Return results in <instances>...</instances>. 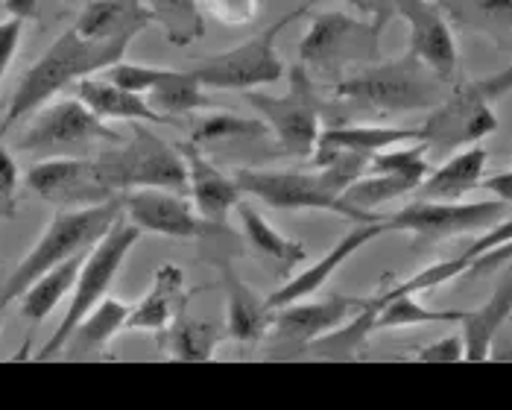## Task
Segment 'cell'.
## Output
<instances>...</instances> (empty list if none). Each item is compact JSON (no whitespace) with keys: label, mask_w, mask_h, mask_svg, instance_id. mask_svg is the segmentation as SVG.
<instances>
[{"label":"cell","mask_w":512,"mask_h":410,"mask_svg":"<svg viewBox=\"0 0 512 410\" xmlns=\"http://www.w3.org/2000/svg\"><path fill=\"white\" fill-rule=\"evenodd\" d=\"M129 44L132 41H91L82 39L74 27L65 30L41 53L39 62L27 68V74L21 77L18 88L12 91L9 109H6V115L0 121V135L6 138V132L15 123L30 118L36 109H41L56 94H62L68 85H77L85 77L103 74L109 65L126 59Z\"/></svg>","instance_id":"cell-1"},{"label":"cell","mask_w":512,"mask_h":410,"mask_svg":"<svg viewBox=\"0 0 512 410\" xmlns=\"http://www.w3.org/2000/svg\"><path fill=\"white\" fill-rule=\"evenodd\" d=\"M331 94L355 109L381 115L431 112L445 97V80H439L413 53H404L398 59H378L366 68H357L349 77L334 82Z\"/></svg>","instance_id":"cell-2"},{"label":"cell","mask_w":512,"mask_h":410,"mask_svg":"<svg viewBox=\"0 0 512 410\" xmlns=\"http://www.w3.org/2000/svg\"><path fill=\"white\" fill-rule=\"evenodd\" d=\"M120 214H123L120 197L109 200V203L85 205V208H56V214L50 217L39 241L30 246V252L18 261V267L9 273V279L0 287V308L18 302V296L50 267L88 252L112 229V223Z\"/></svg>","instance_id":"cell-3"},{"label":"cell","mask_w":512,"mask_h":410,"mask_svg":"<svg viewBox=\"0 0 512 410\" xmlns=\"http://www.w3.org/2000/svg\"><path fill=\"white\" fill-rule=\"evenodd\" d=\"M381 27L352 12H314L299 41V65L316 82L334 85L381 59Z\"/></svg>","instance_id":"cell-4"},{"label":"cell","mask_w":512,"mask_h":410,"mask_svg":"<svg viewBox=\"0 0 512 410\" xmlns=\"http://www.w3.org/2000/svg\"><path fill=\"white\" fill-rule=\"evenodd\" d=\"M109 185L123 194L132 188H167L188 194V164L176 144H167L150 123H132V132L118 144H106L97 153Z\"/></svg>","instance_id":"cell-5"},{"label":"cell","mask_w":512,"mask_h":410,"mask_svg":"<svg viewBox=\"0 0 512 410\" xmlns=\"http://www.w3.org/2000/svg\"><path fill=\"white\" fill-rule=\"evenodd\" d=\"M138 238H141V229H138L135 223H129V220L120 214L118 220L112 223V229L85 252V258H82V264H79L77 282H74V290H71V305H68V311H65L59 328L53 331V337L41 346V352L36 355L39 361L56 358V355L62 352V346L68 343L71 331L79 326V320H82L100 299L109 296V290H112L115 279H118L120 267H123V261L129 258V252L135 249Z\"/></svg>","instance_id":"cell-6"},{"label":"cell","mask_w":512,"mask_h":410,"mask_svg":"<svg viewBox=\"0 0 512 410\" xmlns=\"http://www.w3.org/2000/svg\"><path fill=\"white\" fill-rule=\"evenodd\" d=\"M123 141L118 129L109 121L97 118L77 94L62 100H47L41 109L33 112L30 123L18 135L15 147L24 153L44 156H91L106 144Z\"/></svg>","instance_id":"cell-7"},{"label":"cell","mask_w":512,"mask_h":410,"mask_svg":"<svg viewBox=\"0 0 512 410\" xmlns=\"http://www.w3.org/2000/svg\"><path fill=\"white\" fill-rule=\"evenodd\" d=\"M243 97L258 112V118L270 126L278 156L311 159L322 132V97L316 80L299 62L290 68L284 94L243 91Z\"/></svg>","instance_id":"cell-8"},{"label":"cell","mask_w":512,"mask_h":410,"mask_svg":"<svg viewBox=\"0 0 512 410\" xmlns=\"http://www.w3.org/2000/svg\"><path fill=\"white\" fill-rule=\"evenodd\" d=\"M308 9H311V0L293 6L290 12H284L281 18H276L270 27H264L258 36L240 41V44L223 50V53L205 56L191 71L197 74V80L205 88H217V91H252L258 85L278 82L284 77V62H281L276 47L278 36L293 21L305 18Z\"/></svg>","instance_id":"cell-9"},{"label":"cell","mask_w":512,"mask_h":410,"mask_svg":"<svg viewBox=\"0 0 512 410\" xmlns=\"http://www.w3.org/2000/svg\"><path fill=\"white\" fill-rule=\"evenodd\" d=\"M235 182L246 197H255L278 211H328L346 217L352 223H372L384 220V214L360 211L343 197L331 194L316 170H278V167H235Z\"/></svg>","instance_id":"cell-10"},{"label":"cell","mask_w":512,"mask_h":410,"mask_svg":"<svg viewBox=\"0 0 512 410\" xmlns=\"http://www.w3.org/2000/svg\"><path fill=\"white\" fill-rule=\"evenodd\" d=\"M510 203L504 200H419L398 208L395 214H384V229L387 232H407L413 238L416 249H431V246L483 232L492 223L504 220L510 214Z\"/></svg>","instance_id":"cell-11"},{"label":"cell","mask_w":512,"mask_h":410,"mask_svg":"<svg viewBox=\"0 0 512 410\" xmlns=\"http://www.w3.org/2000/svg\"><path fill=\"white\" fill-rule=\"evenodd\" d=\"M495 103L498 100L489 94L483 77L454 85L422 123V141L428 144V153L451 156L495 135L501 126Z\"/></svg>","instance_id":"cell-12"},{"label":"cell","mask_w":512,"mask_h":410,"mask_svg":"<svg viewBox=\"0 0 512 410\" xmlns=\"http://www.w3.org/2000/svg\"><path fill=\"white\" fill-rule=\"evenodd\" d=\"M369 302V296L352 293H331L322 299H296L273 308V323L264 340H270L273 358H302V352L316 337L328 334L331 328L343 326L349 317Z\"/></svg>","instance_id":"cell-13"},{"label":"cell","mask_w":512,"mask_h":410,"mask_svg":"<svg viewBox=\"0 0 512 410\" xmlns=\"http://www.w3.org/2000/svg\"><path fill=\"white\" fill-rule=\"evenodd\" d=\"M24 185L53 208H85L120 197L97 156H44L30 164Z\"/></svg>","instance_id":"cell-14"},{"label":"cell","mask_w":512,"mask_h":410,"mask_svg":"<svg viewBox=\"0 0 512 410\" xmlns=\"http://www.w3.org/2000/svg\"><path fill=\"white\" fill-rule=\"evenodd\" d=\"M123 217L141 232L179 241H208L226 229V223H208L197 211L194 200L167 188H132L120 194Z\"/></svg>","instance_id":"cell-15"},{"label":"cell","mask_w":512,"mask_h":410,"mask_svg":"<svg viewBox=\"0 0 512 410\" xmlns=\"http://www.w3.org/2000/svg\"><path fill=\"white\" fill-rule=\"evenodd\" d=\"M395 18H401L410 30L407 53H413L425 68H431L439 80H454L460 50L439 3L436 0H398Z\"/></svg>","instance_id":"cell-16"},{"label":"cell","mask_w":512,"mask_h":410,"mask_svg":"<svg viewBox=\"0 0 512 410\" xmlns=\"http://www.w3.org/2000/svg\"><path fill=\"white\" fill-rule=\"evenodd\" d=\"M176 147L188 164V197L194 200L197 211L208 223H226V217L246 197L235 182V173H226L194 141H179Z\"/></svg>","instance_id":"cell-17"},{"label":"cell","mask_w":512,"mask_h":410,"mask_svg":"<svg viewBox=\"0 0 512 410\" xmlns=\"http://www.w3.org/2000/svg\"><path fill=\"white\" fill-rule=\"evenodd\" d=\"M387 229H384V220H372V223H357L352 232H346L337 244L331 246L316 264H311L308 270H299L293 273L290 279H284L276 293L267 296V305L278 308V305H287V302H296V299H308L319 293L325 282L355 255L366 244H372L375 238H381Z\"/></svg>","instance_id":"cell-18"},{"label":"cell","mask_w":512,"mask_h":410,"mask_svg":"<svg viewBox=\"0 0 512 410\" xmlns=\"http://www.w3.org/2000/svg\"><path fill=\"white\" fill-rule=\"evenodd\" d=\"M240 217V232H243V244L249 246V252L276 276V279H290L305 261H308V249L302 241H293L287 235H281L276 226L255 211L252 205L240 203L235 208Z\"/></svg>","instance_id":"cell-19"},{"label":"cell","mask_w":512,"mask_h":410,"mask_svg":"<svg viewBox=\"0 0 512 410\" xmlns=\"http://www.w3.org/2000/svg\"><path fill=\"white\" fill-rule=\"evenodd\" d=\"M223 273L226 290V337L235 343H261L273 323V308L267 305V296H258L255 287H249L226 258L217 261Z\"/></svg>","instance_id":"cell-20"},{"label":"cell","mask_w":512,"mask_h":410,"mask_svg":"<svg viewBox=\"0 0 512 410\" xmlns=\"http://www.w3.org/2000/svg\"><path fill=\"white\" fill-rule=\"evenodd\" d=\"M74 94L79 100L103 121H120V123H150V126H167L170 118H164L161 112H156L150 106V100L144 94L126 91L115 82H109L106 77L94 74L85 77L74 85Z\"/></svg>","instance_id":"cell-21"},{"label":"cell","mask_w":512,"mask_h":410,"mask_svg":"<svg viewBox=\"0 0 512 410\" xmlns=\"http://www.w3.org/2000/svg\"><path fill=\"white\" fill-rule=\"evenodd\" d=\"M147 27H153L144 0H91L79 12L77 30L91 41H135Z\"/></svg>","instance_id":"cell-22"},{"label":"cell","mask_w":512,"mask_h":410,"mask_svg":"<svg viewBox=\"0 0 512 410\" xmlns=\"http://www.w3.org/2000/svg\"><path fill=\"white\" fill-rule=\"evenodd\" d=\"M188 308L185 273L176 264H161L153 276V287L129 308L126 331H167L176 311Z\"/></svg>","instance_id":"cell-23"},{"label":"cell","mask_w":512,"mask_h":410,"mask_svg":"<svg viewBox=\"0 0 512 410\" xmlns=\"http://www.w3.org/2000/svg\"><path fill=\"white\" fill-rule=\"evenodd\" d=\"M489 164V150L472 144L457 153H451L439 167H431V173L416 188L419 200H463L480 188Z\"/></svg>","instance_id":"cell-24"},{"label":"cell","mask_w":512,"mask_h":410,"mask_svg":"<svg viewBox=\"0 0 512 410\" xmlns=\"http://www.w3.org/2000/svg\"><path fill=\"white\" fill-rule=\"evenodd\" d=\"M512 317V267L501 276L492 296L474 308L463 311L460 317V334L466 346V361H489V352L501 334V328L510 323Z\"/></svg>","instance_id":"cell-25"},{"label":"cell","mask_w":512,"mask_h":410,"mask_svg":"<svg viewBox=\"0 0 512 410\" xmlns=\"http://www.w3.org/2000/svg\"><path fill=\"white\" fill-rule=\"evenodd\" d=\"M407 141H422V126H375V123H352V126H325L319 132L314 153H357L372 159L381 150H390ZM311 153V156H314Z\"/></svg>","instance_id":"cell-26"},{"label":"cell","mask_w":512,"mask_h":410,"mask_svg":"<svg viewBox=\"0 0 512 410\" xmlns=\"http://www.w3.org/2000/svg\"><path fill=\"white\" fill-rule=\"evenodd\" d=\"M129 302L115 299V296H106L100 299L82 320L79 326L71 331L68 343L62 346V358L74 361V358H100L109 343L118 337L120 331H126V317H129Z\"/></svg>","instance_id":"cell-27"},{"label":"cell","mask_w":512,"mask_h":410,"mask_svg":"<svg viewBox=\"0 0 512 410\" xmlns=\"http://www.w3.org/2000/svg\"><path fill=\"white\" fill-rule=\"evenodd\" d=\"M202 153L211 150H235V147H267L278 150L270 126L261 118H240V115H208L194 126V138Z\"/></svg>","instance_id":"cell-28"},{"label":"cell","mask_w":512,"mask_h":410,"mask_svg":"<svg viewBox=\"0 0 512 410\" xmlns=\"http://www.w3.org/2000/svg\"><path fill=\"white\" fill-rule=\"evenodd\" d=\"M226 340V323L217 320H199L191 317L185 308L179 311V317L167 326L164 334V346L170 352V358L176 361H214L217 358V346Z\"/></svg>","instance_id":"cell-29"},{"label":"cell","mask_w":512,"mask_h":410,"mask_svg":"<svg viewBox=\"0 0 512 410\" xmlns=\"http://www.w3.org/2000/svg\"><path fill=\"white\" fill-rule=\"evenodd\" d=\"M82 258H85V252L68 258V261H62V264H56V267H50L47 273H41L39 279L18 296L21 314L27 317L30 326H41V323L59 308V302H62L65 296H71Z\"/></svg>","instance_id":"cell-30"},{"label":"cell","mask_w":512,"mask_h":410,"mask_svg":"<svg viewBox=\"0 0 512 410\" xmlns=\"http://www.w3.org/2000/svg\"><path fill=\"white\" fill-rule=\"evenodd\" d=\"M375 314H378V296L372 293L369 302L349 317L343 326L331 328L328 334L316 337L314 343L302 352V358H319V361H355L366 337L375 331Z\"/></svg>","instance_id":"cell-31"},{"label":"cell","mask_w":512,"mask_h":410,"mask_svg":"<svg viewBox=\"0 0 512 410\" xmlns=\"http://www.w3.org/2000/svg\"><path fill=\"white\" fill-rule=\"evenodd\" d=\"M378 296V314H375V331L381 328H413L431 326V323H460L463 311H439L428 308L416 299V293L404 290H381Z\"/></svg>","instance_id":"cell-32"},{"label":"cell","mask_w":512,"mask_h":410,"mask_svg":"<svg viewBox=\"0 0 512 410\" xmlns=\"http://www.w3.org/2000/svg\"><path fill=\"white\" fill-rule=\"evenodd\" d=\"M144 6L173 47H191L205 36L202 0H144Z\"/></svg>","instance_id":"cell-33"},{"label":"cell","mask_w":512,"mask_h":410,"mask_svg":"<svg viewBox=\"0 0 512 410\" xmlns=\"http://www.w3.org/2000/svg\"><path fill=\"white\" fill-rule=\"evenodd\" d=\"M147 100L156 112H161L170 121H179V115L211 106V100L205 97V85L197 80V74L191 68H185V71L170 68L164 74V80L147 94Z\"/></svg>","instance_id":"cell-34"},{"label":"cell","mask_w":512,"mask_h":410,"mask_svg":"<svg viewBox=\"0 0 512 410\" xmlns=\"http://www.w3.org/2000/svg\"><path fill=\"white\" fill-rule=\"evenodd\" d=\"M422 182L410 179V176H395V173H363L360 179H355L346 191H343V200L352 203L360 211H369V214H378V208L401 197H410L416 194Z\"/></svg>","instance_id":"cell-35"},{"label":"cell","mask_w":512,"mask_h":410,"mask_svg":"<svg viewBox=\"0 0 512 410\" xmlns=\"http://www.w3.org/2000/svg\"><path fill=\"white\" fill-rule=\"evenodd\" d=\"M167 71L170 68H164V65H147V62H126V59H120L115 65H109L100 77H106V80L126 88V91H135V94L147 97L158 82L164 80Z\"/></svg>","instance_id":"cell-36"},{"label":"cell","mask_w":512,"mask_h":410,"mask_svg":"<svg viewBox=\"0 0 512 410\" xmlns=\"http://www.w3.org/2000/svg\"><path fill=\"white\" fill-rule=\"evenodd\" d=\"M202 12L223 27H246L258 18L261 0H202Z\"/></svg>","instance_id":"cell-37"},{"label":"cell","mask_w":512,"mask_h":410,"mask_svg":"<svg viewBox=\"0 0 512 410\" xmlns=\"http://www.w3.org/2000/svg\"><path fill=\"white\" fill-rule=\"evenodd\" d=\"M18 185L21 170L0 135V220H12L18 214Z\"/></svg>","instance_id":"cell-38"},{"label":"cell","mask_w":512,"mask_h":410,"mask_svg":"<svg viewBox=\"0 0 512 410\" xmlns=\"http://www.w3.org/2000/svg\"><path fill=\"white\" fill-rule=\"evenodd\" d=\"M419 361L425 364H457V361H466V346H463V334H445L434 343L422 346L416 352Z\"/></svg>","instance_id":"cell-39"},{"label":"cell","mask_w":512,"mask_h":410,"mask_svg":"<svg viewBox=\"0 0 512 410\" xmlns=\"http://www.w3.org/2000/svg\"><path fill=\"white\" fill-rule=\"evenodd\" d=\"M510 241H512V217L507 214L504 220H498V223H492L489 229H483V235H480L469 249H463L460 255L472 264V261H477L480 255H486V252H492V249H498V246L510 244Z\"/></svg>","instance_id":"cell-40"},{"label":"cell","mask_w":512,"mask_h":410,"mask_svg":"<svg viewBox=\"0 0 512 410\" xmlns=\"http://www.w3.org/2000/svg\"><path fill=\"white\" fill-rule=\"evenodd\" d=\"M21 33H24V21L21 18L6 15L0 21V80L9 71V65H12V59H15L18 47H21Z\"/></svg>","instance_id":"cell-41"},{"label":"cell","mask_w":512,"mask_h":410,"mask_svg":"<svg viewBox=\"0 0 512 410\" xmlns=\"http://www.w3.org/2000/svg\"><path fill=\"white\" fill-rule=\"evenodd\" d=\"M316 3H322V0H311V6H316ZM340 3L352 6L355 12H360V15L369 18V21H375V24L384 30V27L395 18V3H398V0H340Z\"/></svg>","instance_id":"cell-42"},{"label":"cell","mask_w":512,"mask_h":410,"mask_svg":"<svg viewBox=\"0 0 512 410\" xmlns=\"http://www.w3.org/2000/svg\"><path fill=\"white\" fill-rule=\"evenodd\" d=\"M512 264V241L510 244L498 246V249H492V252H486V255H480L477 261L469 264V270L463 273L466 279H480V276H486V273H492V270H501V267H510Z\"/></svg>","instance_id":"cell-43"},{"label":"cell","mask_w":512,"mask_h":410,"mask_svg":"<svg viewBox=\"0 0 512 410\" xmlns=\"http://www.w3.org/2000/svg\"><path fill=\"white\" fill-rule=\"evenodd\" d=\"M474 6L498 27L512 30V0H474Z\"/></svg>","instance_id":"cell-44"},{"label":"cell","mask_w":512,"mask_h":410,"mask_svg":"<svg viewBox=\"0 0 512 410\" xmlns=\"http://www.w3.org/2000/svg\"><path fill=\"white\" fill-rule=\"evenodd\" d=\"M480 188L489 191L492 197H498V200H504V203L512 205V170H501V173H495V176H483Z\"/></svg>","instance_id":"cell-45"},{"label":"cell","mask_w":512,"mask_h":410,"mask_svg":"<svg viewBox=\"0 0 512 410\" xmlns=\"http://www.w3.org/2000/svg\"><path fill=\"white\" fill-rule=\"evenodd\" d=\"M41 3L44 0H3V12L12 18H21V21H33V18H39Z\"/></svg>","instance_id":"cell-46"},{"label":"cell","mask_w":512,"mask_h":410,"mask_svg":"<svg viewBox=\"0 0 512 410\" xmlns=\"http://www.w3.org/2000/svg\"><path fill=\"white\" fill-rule=\"evenodd\" d=\"M0 326H3V323H0Z\"/></svg>","instance_id":"cell-47"}]
</instances>
